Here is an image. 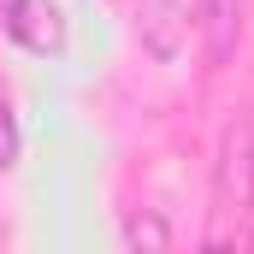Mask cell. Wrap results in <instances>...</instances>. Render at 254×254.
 <instances>
[{
  "mask_svg": "<svg viewBox=\"0 0 254 254\" xmlns=\"http://www.w3.org/2000/svg\"><path fill=\"white\" fill-rule=\"evenodd\" d=\"M125 243L130 249H172V225L160 213H130L125 219Z\"/></svg>",
  "mask_w": 254,
  "mask_h": 254,
  "instance_id": "5b68a950",
  "label": "cell"
},
{
  "mask_svg": "<svg viewBox=\"0 0 254 254\" xmlns=\"http://www.w3.org/2000/svg\"><path fill=\"white\" fill-rule=\"evenodd\" d=\"M0 24L30 54H60L65 48V12L54 0H0Z\"/></svg>",
  "mask_w": 254,
  "mask_h": 254,
  "instance_id": "3957f363",
  "label": "cell"
},
{
  "mask_svg": "<svg viewBox=\"0 0 254 254\" xmlns=\"http://www.w3.org/2000/svg\"><path fill=\"white\" fill-rule=\"evenodd\" d=\"M190 24L201 36V60L219 71L243 42V0H190Z\"/></svg>",
  "mask_w": 254,
  "mask_h": 254,
  "instance_id": "277c9868",
  "label": "cell"
},
{
  "mask_svg": "<svg viewBox=\"0 0 254 254\" xmlns=\"http://www.w3.org/2000/svg\"><path fill=\"white\" fill-rule=\"evenodd\" d=\"M136 36L154 65H178L190 48V6L184 0H142L136 6Z\"/></svg>",
  "mask_w": 254,
  "mask_h": 254,
  "instance_id": "7a4b0ae2",
  "label": "cell"
},
{
  "mask_svg": "<svg viewBox=\"0 0 254 254\" xmlns=\"http://www.w3.org/2000/svg\"><path fill=\"white\" fill-rule=\"evenodd\" d=\"M213 201L231 219L254 213V119L249 113L225 119V130H219V148H213Z\"/></svg>",
  "mask_w": 254,
  "mask_h": 254,
  "instance_id": "6da1fadb",
  "label": "cell"
},
{
  "mask_svg": "<svg viewBox=\"0 0 254 254\" xmlns=\"http://www.w3.org/2000/svg\"><path fill=\"white\" fill-rule=\"evenodd\" d=\"M18 160V119H12V107H0V166H12Z\"/></svg>",
  "mask_w": 254,
  "mask_h": 254,
  "instance_id": "8992f818",
  "label": "cell"
}]
</instances>
